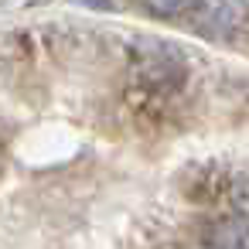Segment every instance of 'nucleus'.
Returning <instances> with one entry per match:
<instances>
[{"instance_id": "obj_3", "label": "nucleus", "mask_w": 249, "mask_h": 249, "mask_svg": "<svg viewBox=\"0 0 249 249\" xmlns=\"http://www.w3.org/2000/svg\"><path fill=\"white\" fill-rule=\"evenodd\" d=\"M201 4V0H143V7L157 18H178V14H188Z\"/></svg>"}, {"instance_id": "obj_2", "label": "nucleus", "mask_w": 249, "mask_h": 249, "mask_svg": "<svg viewBox=\"0 0 249 249\" xmlns=\"http://www.w3.org/2000/svg\"><path fill=\"white\" fill-rule=\"evenodd\" d=\"M205 249H249V222L246 218H225V222H218L208 232Z\"/></svg>"}, {"instance_id": "obj_1", "label": "nucleus", "mask_w": 249, "mask_h": 249, "mask_svg": "<svg viewBox=\"0 0 249 249\" xmlns=\"http://www.w3.org/2000/svg\"><path fill=\"white\" fill-rule=\"evenodd\" d=\"M246 14V0H201L198 4V21L201 28L222 35V31H232Z\"/></svg>"}]
</instances>
